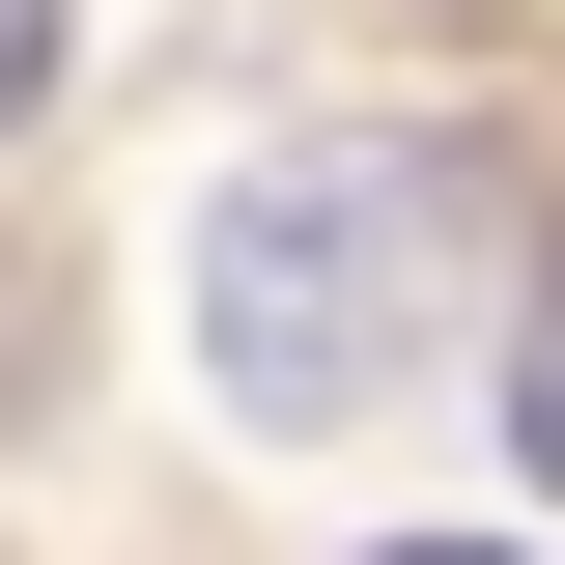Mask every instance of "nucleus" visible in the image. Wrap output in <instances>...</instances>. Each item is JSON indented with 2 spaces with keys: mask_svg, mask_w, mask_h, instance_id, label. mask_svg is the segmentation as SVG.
<instances>
[{
  "mask_svg": "<svg viewBox=\"0 0 565 565\" xmlns=\"http://www.w3.org/2000/svg\"><path fill=\"white\" fill-rule=\"evenodd\" d=\"M452 311H481V170L452 141H255L199 199V340L255 424H367L452 367Z\"/></svg>",
  "mask_w": 565,
  "mask_h": 565,
  "instance_id": "1",
  "label": "nucleus"
},
{
  "mask_svg": "<svg viewBox=\"0 0 565 565\" xmlns=\"http://www.w3.org/2000/svg\"><path fill=\"white\" fill-rule=\"evenodd\" d=\"M509 452L565 481V255H537V311H509Z\"/></svg>",
  "mask_w": 565,
  "mask_h": 565,
  "instance_id": "2",
  "label": "nucleus"
},
{
  "mask_svg": "<svg viewBox=\"0 0 565 565\" xmlns=\"http://www.w3.org/2000/svg\"><path fill=\"white\" fill-rule=\"evenodd\" d=\"M29 114H57V0H0V141H29Z\"/></svg>",
  "mask_w": 565,
  "mask_h": 565,
  "instance_id": "3",
  "label": "nucleus"
},
{
  "mask_svg": "<svg viewBox=\"0 0 565 565\" xmlns=\"http://www.w3.org/2000/svg\"><path fill=\"white\" fill-rule=\"evenodd\" d=\"M396 565H537V537H396Z\"/></svg>",
  "mask_w": 565,
  "mask_h": 565,
  "instance_id": "4",
  "label": "nucleus"
}]
</instances>
